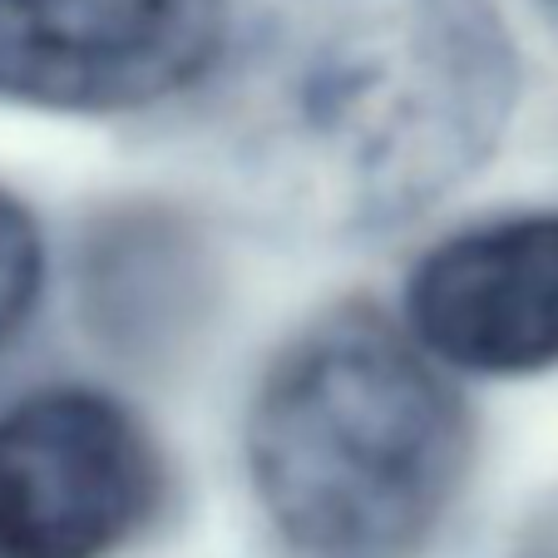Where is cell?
Segmentation results:
<instances>
[{"mask_svg": "<svg viewBox=\"0 0 558 558\" xmlns=\"http://www.w3.org/2000/svg\"><path fill=\"white\" fill-rule=\"evenodd\" d=\"M464 460L460 396L371 312L302 331L247 411L253 489L302 558H411L460 495Z\"/></svg>", "mask_w": 558, "mask_h": 558, "instance_id": "cell-1", "label": "cell"}, {"mask_svg": "<svg viewBox=\"0 0 558 558\" xmlns=\"http://www.w3.org/2000/svg\"><path fill=\"white\" fill-rule=\"evenodd\" d=\"M514 89L485 0H331L292 54L287 154L327 208L390 222L485 163Z\"/></svg>", "mask_w": 558, "mask_h": 558, "instance_id": "cell-2", "label": "cell"}, {"mask_svg": "<svg viewBox=\"0 0 558 558\" xmlns=\"http://www.w3.org/2000/svg\"><path fill=\"white\" fill-rule=\"evenodd\" d=\"M158 489L154 440L99 390H35L0 411V558H105Z\"/></svg>", "mask_w": 558, "mask_h": 558, "instance_id": "cell-3", "label": "cell"}, {"mask_svg": "<svg viewBox=\"0 0 558 558\" xmlns=\"http://www.w3.org/2000/svg\"><path fill=\"white\" fill-rule=\"evenodd\" d=\"M228 35L222 0H0V99L124 114L198 85Z\"/></svg>", "mask_w": 558, "mask_h": 558, "instance_id": "cell-4", "label": "cell"}, {"mask_svg": "<svg viewBox=\"0 0 558 558\" xmlns=\"http://www.w3.org/2000/svg\"><path fill=\"white\" fill-rule=\"evenodd\" d=\"M405 316L425 356L474 376L558 366V213L470 228L411 277Z\"/></svg>", "mask_w": 558, "mask_h": 558, "instance_id": "cell-5", "label": "cell"}, {"mask_svg": "<svg viewBox=\"0 0 558 558\" xmlns=\"http://www.w3.org/2000/svg\"><path fill=\"white\" fill-rule=\"evenodd\" d=\"M45 277V243L25 203L0 193V347L25 327Z\"/></svg>", "mask_w": 558, "mask_h": 558, "instance_id": "cell-6", "label": "cell"}]
</instances>
